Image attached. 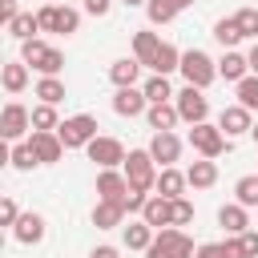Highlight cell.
<instances>
[{
    "label": "cell",
    "instance_id": "obj_27",
    "mask_svg": "<svg viewBox=\"0 0 258 258\" xmlns=\"http://www.w3.org/2000/svg\"><path fill=\"white\" fill-rule=\"evenodd\" d=\"M8 165H12V169H20V173H28V169H36V165H40V157H36V149H32V141H12V153H8Z\"/></svg>",
    "mask_w": 258,
    "mask_h": 258
},
{
    "label": "cell",
    "instance_id": "obj_6",
    "mask_svg": "<svg viewBox=\"0 0 258 258\" xmlns=\"http://www.w3.org/2000/svg\"><path fill=\"white\" fill-rule=\"evenodd\" d=\"M189 145H194L202 157H222V153L230 149V137L222 133V125L198 121V125H189Z\"/></svg>",
    "mask_w": 258,
    "mask_h": 258
},
{
    "label": "cell",
    "instance_id": "obj_40",
    "mask_svg": "<svg viewBox=\"0 0 258 258\" xmlns=\"http://www.w3.org/2000/svg\"><path fill=\"white\" fill-rule=\"evenodd\" d=\"M234 20H238L242 36H254V40H258V8H238Z\"/></svg>",
    "mask_w": 258,
    "mask_h": 258
},
{
    "label": "cell",
    "instance_id": "obj_41",
    "mask_svg": "<svg viewBox=\"0 0 258 258\" xmlns=\"http://www.w3.org/2000/svg\"><path fill=\"white\" fill-rule=\"evenodd\" d=\"M145 202H149V194H145V189H133V185H129V189H125V198H121L125 214H141V210H145Z\"/></svg>",
    "mask_w": 258,
    "mask_h": 258
},
{
    "label": "cell",
    "instance_id": "obj_2",
    "mask_svg": "<svg viewBox=\"0 0 258 258\" xmlns=\"http://www.w3.org/2000/svg\"><path fill=\"white\" fill-rule=\"evenodd\" d=\"M125 177H129V185L133 189H153L157 185V161H153V153L149 149H129V157H125Z\"/></svg>",
    "mask_w": 258,
    "mask_h": 258
},
{
    "label": "cell",
    "instance_id": "obj_51",
    "mask_svg": "<svg viewBox=\"0 0 258 258\" xmlns=\"http://www.w3.org/2000/svg\"><path fill=\"white\" fill-rule=\"evenodd\" d=\"M56 4H64V0H56Z\"/></svg>",
    "mask_w": 258,
    "mask_h": 258
},
{
    "label": "cell",
    "instance_id": "obj_35",
    "mask_svg": "<svg viewBox=\"0 0 258 258\" xmlns=\"http://www.w3.org/2000/svg\"><path fill=\"white\" fill-rule=\"evenodd\" d=\"M36 32H40V20H36L32 12H20V16L8 24V36H16V40H32Z\"/></svg>",
    "mask_w": 258,
    "mask_h": 258
},
{
    "label": "cell",
    "instance_id": "obj_32",
    "mask_svg": "<svg viewBox=\"0 0 258 258\" xmlns=\"http://www.w3.org/2000/svg\"><path fill=\"white\" fill-rule=\"evenodd\" d=\"M194 258H242V250H238V238H226V242H206V246H198Z\"/></svg>",
    "mask_w": 258,
    "mask_h": 258
},
{
    "label": "cell",
    "instance_id": "obj_49",
    "mask_svg": "<svg viewBox=\"0 0 258 258\" xmlns=\"http://www.w3.org/2000/svg\"><path fill=\"white\" fill-rule=\"evenodd\" d=\"M125 4H129V8H137V4H149V0H125Z\"/></svg>",
    "mask_w": 258,
    "mask_h": 258
},
{
    "label": "cell",
    "instance_id": "obj_7",
    "mask_svg": "<svg viewBox=\"0 0 258 258\" xmlns=\"http://www.w3.org/2000/svg\"><path fill=\"white\" fill-rule=\"evenodd\" d=\"M85 153H89V161H97V169H121L125 165V145L117 141V137H105V133H97L89 145H85Z\"/></svg>",
    "mask_w": 258,
    "mask_h": 258
},
{
    "label": "cell",
    "instance_id": "obj_25",
    "mask_svg": "<svg viewBox=\"0 0 258 258\" xmlns=\"http://www.w3.org/2000/svg\"><path fill=\"white\" fill-rule=\"evenodd\" d=\"M185 177H189L194 189H210V185L218 181V161H214V157H202V161H194V165L185 169Z\"/></svg>",
    "mask_w": 258,
    "mask_h": 258
},
{
    "label": "cell",
    "instance_id": "obj_50",
    "mask_svg": "<svg viewBox=\"0 0 258 258\" xmlns=\"http://www.w3.org/2000/svg\"><path fill=\"white\" fill-rule=\"evenodd\" d=\"M189 4H194V0H181V8H189Z\"/></svg>",
    "mask_w": 258,
    "mask_h": 258
},
{
    "label": "cell",
    "instance_id": "obj_28",
    "mask_svg": "<svg viewBox=\"0 0 258 258\" xmlns=\"http://www.w3.org/2000/svg\"><path fill=\"white\" fill-rule=\"evenodd\" d=\"M153 73H161V77H169V73H177L181 69V52L169 44V40H161V48H157V60L149 64Z\"/></svg>",
    "mask_w": 258,
    "mask_h": 258
},
{
    "label": "cell",
    "instance_id": "obj_1",
    "mask_svg": "<svg viewBox=\"0 0 258 258\" xmlns=\"http://www.w3.org/2000/svg\"><path fill=\"white\" fill-rule=\"evenodd\" d=\"M194 254H198V246L181 226H161L145 250V258H194Z\"/></svg>",
    "mask_w": 258,
    "mask_h": 258
},
{
    "label": "cell",
    "instance_id": "obj_13",
    "mask_svg": "<svg viewBox=\"0 0 258 258\" xmlns=\"http://www.w3.org/2000/svg\"><path fill=\"white\" fill-rule=\"evenodd\" d=\"M32 149H36V157H40V165H56L60 157H64V141L56 137V133H48V129H32Z\"/></svg>",
    "mask_w": 258,
    "mask_h": 258
},
{
    "label": "cell",
    "instance_id": "obj_20",
    "mask_svg": "<svg viewBox=\"0 0 258 258\" xmlns=\"http://www.w3.org/2000/svg\"><path fill=\"white\" fill-rule=\"evenodd\" d=\"M145 121H149L153 133H165V129H173V125L181 121V113H177L173 101H161V105H149V109H145Z\"/></svg>",
    "mask_w": 258,
    "mask_h": 258
},
{
    "label": "cell",
    "instance_id": "obj_43",
    "mask_svg": "<svg viewBox=\"0 0 258 258\" xmlns=\"http://www.w3.org/2000/svg\"><path fill=\"white\" fill-rule=\"evenodd\" d=\"M16 218H20L16 202H12V198H4V202H0V226H8V230H12V226H16Z\"/></svg>",
    "mask_w": 258,
    "mask_h": 258
},
{
    "label": "cell",
    "instance_id": "obj_33",
    "mask_svg": "<svg viewBox=\"0 0 258 258\" xmlns=\"http://www.w3.org/2000/svg\"><path fill=\"white\" fill-rule=\"evenodd\" d=\"M141 89H145V97H149V105H161V101H169V97H177V93L169 89V77H161V73H153V77H149V81H145Z\"/></svg>",
    "mask_w": 258,
    "mask_h": 258
},
{
    "label": "cell",
    "instance_id": "obj_39",
    "mask_svg": "<svg viewBox=\"0 0 258 258\" xmlns=\"http://www.w3.org/2000/svg\"><path fill=\"white\" fill-rule=\"evenodd\" d=\"M169 210H173L169 226H189V222H194V202H189V198H173Z\"/></svg>",
    "mask_w": 258,
    "mask_h": 258
},
{
    "label": "cell",
    "instance_id": "obj_29",
    "mask_svg": "<svg viewBox=\"0 0 258 258\" xmlns=\"http://www.w3.org/2000/svg\"><path fill=\"white\" fill-rule=\"evenodd\" d=\"M177 12H181V0H149V4H145L149 24H169Z\"/></svg>",
    "mask_w": 258,
    "mask_h": 258
},
{
    "label": "cell",
    "instance_id": "obj_38",
    "mask_svg": "<svg viewBox=\"0 0 258 258\" xmlns=\"http://www.w3.org/2000/svg\"><path fill=\"white\" fill-rule=\"evenodd\" d=\"M32 69H36L40 77H60V69H64V52L48 44V52H44V56H40V60H36Z\"/></svg>",
    "mask_w": 258,
    "mask_h": 258
},
{
    "label": "cell",
    "instance_id": "obj_36",
    "mask_svg": "<svg viewBox=\"0 0 258 258\" xmlns=\"http://www.w3.org/2000/svg\"><path fill=\"white\" fill-rule=\"evenodd\" d=\"M32 129H48V133H56L60 129V117H56V105H32Z\"/></svg>",
    "mask_w": 258,
    "mask_h": 258
},
{
    "label": "cell",
    "instance_id": "obj_3",
    "mask_svg": "<svg viewBox=\"0 0 258 258\" xmlns=\"http://www.w3.org/2000/svg\"><path fill=\"white\" fill-rule=\"evenodd\" d=\"M36 20H40V32H60V36H73L77 28H81V12L77 8H69V4H44L40 12H36Z\"/></svg>",
    "mask_w": 258,
    "mask_h": 258
},
{
    "label": "cell",
    "instance_id": "obj_10",
    "mask_svg": "<svg viewBox=\"0 0 258 258\" xmlns=\"http://www.w3.org/2000/svg\"><path fill=\"white\" fill-rule=\"evenodd\" d=\"M44 234H48V226H44V218H40L36 210H24V214L16 218V226H12V238H16L20 246H36V242H44Z\"/></svg>",
    "mask_w": 258,
    "mask_h": 258
},
{
    "label": "cell",
    "instance_id": "obj_26",
    "mask_svg": "<svg viewBox=\"0 0 258 258\" xmlns=\"http://www.w3.org/2000/svg\"><path fill=\"white\" fill-rule=\"evenodd\" d=\"M141 218H145V222H149L153 230L169 226V218H173V210H169V198H161V194H149V202H145Z\"/></svg>",
    "mask_w": 258,
    "mask_h": 258
},
{
    "label": "cell",
    "instance_id": "obj_42",
    "mask_svg": "<svg viewBox=\"0 0 258 258\" xmlns=\"http://www.w3.org/2000/svg\"><path fill=\"white\" fill-rule=\"evenodd\" d=\"M238 250H242V258H258V230H242L238 234Z\"/></svg>",
    "mask_w": 258,
    "mask_h": 258
},
{
    "label": "cell",
    "instance_id": "obj_19",
    "mask_svg": "<svg viewBox=\"0 0 258 258\" xmlns=\"http://www.w3.org/2000/svg\"><path fill=\"white\" fill-rule=\"evenodd\" d=\"M141 60L137 56H121V60H113L109 64V81L117 85V89H129V85H137V77H141Z\"/></svg>",
    "mask_w": 258,
    "mask_h": 258
},
{
    "label": "cell",
    "instance_id": "obj_23",
    "mask_svg": "<svg viewBox=\"0 0 258 258\" xmlns=\"http://www.w3.org/2000/svg\"><path fill=\"white\" fill-rule=\"evenodd\" d=\"M157 48H161V36L157 32H149V28H141V32H133V56L149 69L153 60H157Z\"/></svg>",
    "mask_w": 258,
    "mask_h": 258
},
{
    "label": "cell",
    "instance_id": "obj_30",
    "mask_svg": "<svg viewBox=\"0 0 258 258\" xmlns=\"http://www.w3.org/2000/svg\"><path fill=\"white\" fill-rule=\"evenodd\" d=\"M214 40H218L222 48H234V44H242L246 36H242L238 20H234V16H226V20H218V24H214Z\"/></svg>",
    "mask_w": 258,
    "mask_h": 258
},
{
    "label": "cell",
    "instance_id": "obj_14",
    "mask_svg": "<svg viewBox=\"0 0 258 258\" xmlns=\"http://www.w3.org/2000/svg\"><path fill=\"white\" fill-rule=\"evenodd\" d=\"M149 153H153V161H157V165H177V157H181V137H177L173 129H165V133H153V141H149Z\"/></svg>",
    "mask_w": 258,
    "mask_h": 258
},
{
    "label": "cell",
    "instance_id": "obj_18",
    "mask_svg": "<svg viewBox=\"0 0 258 258\" xmlns=\"http://www.w3.org/2000/svg\"><path fill=\"white\" fill-rule=\"evenodd\" d=\"M218 77H226L230 85H238L242 77H250V60H246L238 48H226L222 60H218Z\"/></svg>",
    "mask_w": 258,
    "mask_h": 258
},
{
    "label": "cell",
    "instance_id": "obj_48",
    "mask_svg": "<svg viewBox=\"0 0 258 258\" xmlns=\"http://www.w3.org/2000/svg\"><path fill=\"white\" fill-rule=\"evenodd\" d=\"M250 137H254V145H258V121H254V129H250Z\"/></svg>",
    "mask_w": 258,
    "mask_h": 258
},
{
    "label": "cell",
    "instance_id": "obj_21",
    "mask_svg": "<svg viewBox=\"0 0 258 258\" xmlns=\"http://www.w3.org/2000/svg\"><path fill=\"white\" fill-rule=\"evenodd\" d=\"M93 226H97V230H117V226H125V206L97 198V206H93Z\"/></svg>",
    "mask_w": 258,
    "mask_h": 258
},
{
    "label": "cell",
    "instance_id": "obj_11",
    "mask_svg": "<svg viewBox=\"0 0 258 258\" xmlns=\"http://www.w3.org/2000/svg\"><path fill=\"white\" fill-rule=\"evenodd\" d=\"M145 109H149L145 89L129 85V89H117V93H113V113H117V117H141Z\"/></svg>",
    "mask_w": 258,
    "mask_h": 258
},
{
    "label": "cell",
    "instance_id": "obj_5",
    "mask_svg": "<svg viewBox=\"0 0 258 258\" xmlns=\"http://www.w3.org/2000/svg\"><path fill=\"white\" fill-rule=\"evenodd\" d=\"M56 137L64 141V149H85L93 137H97V117L93 113H77V117H64Z\"/></svg>",
    "mask_w": 258,
    "mask_h": 258
},
{
    "label": "cell",
    "instance_id": "obj_24",
    "mask_svg": "<svg viewBox=\"0 0 258 258\" xmlns=\"http://www.w3.org/2000/svg\"><path fill=\"white\" fill-rule=\"evenodd\" d=\"M153 226L145 222V218H137V222H129V226H121V238H125V246L129 250H149V242H153Z\"/></svg>",
    "mask_w": 258,
    "mask_h": 258
},
{
    "label": "cell",
    "instance_id": "obj_22",
    "mask_svg": "<svg viewBox=\"0 0 258 258\" xmlns=\"http://www.w3.org/2000/svg\"><path fill=\"white\" fill-rule=\"evenodd\" d=\"M0 81H4V93H8V97H20V93L28 89V64H24V60H8V64L0 69Z\"/></svg>",
    "mask_w": 258,
    "mask_h": 258
},
{
    "label": "cell",
    "instance_id": "obj_4",
    "mask_svg": "<svg viewBox=\"0 0 258 258\" xmlns=\"http://www.w3.org/2000/svg\"><path fill=\"white\" fill-rule=\"evenodd\" d=\"M177 73L185 77V85L210 89V85H214V77H218V60H210L202 48H189V52H181V69H177Z\"/></svg>",
    "mask_w": 258,
    "mask_h": 258
},
{
    "label": "cell",
    "instance_id": "obj_44",
    "mask_svg": "<svg viewBox=\"0 0 258 258\" xmlns=\"http://www.w3.org/2000/svg\"><path fill=\"white\" fill-rule=\"evenodd\" d=\"M16 16H20V4H16V0H0V20H4V28H8Z\"/></svg>",
    "mask_w": 258,
    "mask_h": 258
},
{
    "label": "cell",
    "instance_id": "obj_15",
    "mask_svg": "<svg viewBox=\"0 0 258 258\" xmlns=\"http://www.w3.org/2000/svg\"><path fill=\"white\" fill-rule=\"evenodd\" d=\"M125 189H129L125 169H101V173H97V198H101V202H121Z\"/></svg>",
    "mask_w": 258,
    "mask_h": 258
},
{
    "label": "cell",
    "instance_id": "obj_46",
    "mask_svg": "<svg viewBox=\"0 0 258 258\" xmlns=\"http://www.w3.org/2000/svg\"><path fill=\"white\" fill-rule=\"evenodd\" d=\"M89 258H121V250H117V246H93Z\"/></svg>",
    "mask_w": 258,
    "mask_h": 258
},
{
    "label": "cell",
    "instance_id": "obj_17",
    "mask_svg": "<svg viewBox=\"0 0 258 258\" xmlns=\"http://www.w3.org/2000/svg\"><path fill=\"white\" fill-rule=\"evenodd\" d=\"M218 226H222L230 238H238L242 230H250V214H246V206H242V202L222 206V210H218Z\"/></svg>",
    "mask_w": 258,
    "mask_h": 258
},
{
    "label": "cell",
    "instance_id": "obj_31",
    "mask_svg": "<svg viewBox=\"0 0 258 258\" xmlns=\"http://www.w3.org/2000/svg\"><path fill=\"white\" fill-rule=\"evenodd\" d=\"M234 97H238V105H246L250 113H258V73L242 77V81L234 85Z\"/></svg>",
    "mask_w": 258,
    "mask_h": 258
},
{
    "label": "cell",
    "instance_id": "obj_37",
    "mask_svg": "<svg viewBox=\"0 0 258 258\" xmlns=\"http://www.w3.org/2000/svg\"><path fill=\"white\" fill-rule=\"evenodd\" d=\"M234 198L250 210V206H258V173H246V177H238L234 181Z\"/></svg>",
    "mask_w": 258,
    "mask_h": 258
},
{
    "label": "cell",
    "instance_id": "obj_16",
    "mask_svg": "<svg viewBox=\"0 0 258 258\" xmlns=\"http://www.w3.org/2000/svg\"><path fill=\"white\" fill-rule=\"evenodd\" d=\"M185 185H189V177H185L177 165H161V169H157V185H153V189H157L161 198H169V202H173V198H185Z\"/></svg>",
    "mask_w": 258,
    "mask_h": 258
},
{
    "label": "cell",
    "instance_id": "obj_9",
    "mask_svg": "<svg viewBox=\"0 0 258 258\" xmlns=\"http://www.w3.org/2000/svg\"><path fill=\"white\" fill-rule=\"evenodd\" d=\"M28 129H32V109H24L20 101H8L4 113H0V133H4V141H20Z\"/></svg>",
    "mask_w": 258,
    "mask_h": 258
},
{
    "label": "cell",
    "instance_id": "obj_45",
    "mask_svg": "<svg viewBox=\"0 0 258 258\" xmlns=\"http://www.w3.org/2000/svg\"><path fill=\"white\" fill-rule=\"evenodd\" d=\"M109 8H113V0H85V12L89 16H105Z\"/></svg>",
    "mask_w": 258,
    "mask_h": 258
},
{
    "label": "cell",
    "instance_id": "obj_8",
    "mask_svg": "<svg viewBox=\"0 0 258 258\" xmlns=\"http://www.w3.org/2000/svg\"><path fill=\"white\" fill-rule=\"evenodd\" d=\"M173 105H177L181 121H189V125H198V121L210 117V97H206V89H198V85H185V89L173 97Z\"/></svg>",
    "mask_w": 258,
    "mask_h": 258
},
{
    "label": "cell",
    "instance_id": "obj_12",
    "mask_svg": "<svg viewBox=\"0 0 258 258\" xmlns=\"http://www.w3.org/2000/svg\"><path fill=\"white\" fill-rule=\"evenodd\" d=\"M218 125H222V133L234 141V137H242V133H250V129H254V113H250L246 105H226V109H222V117H218Z\"/></svg>",
    "mask_w": 258,
    "mask_h": 258
},
{
    "label": "cell",
    "instance_id": "obj_47",
    "mask_svg": "<svg viewBox=\"0 0 258 258\" xmlns=\"http://www.w3.org/2000/svg\"><path fill=\"white\" fill-rule=\"evenodd\" d=\"M246 60H250V73H258V44H254V48L246 52Z\"/></svg>",
    "mask_w": 258,
    "mask_h": 258
},
{
    "label": "cell",
    "instance_id": "obj_34",
    "mask_svg": "<svg viewBox=\"0 0 258 258\" xmlns=\"http://www.w3.org/2000/svg\"><path fill=\"white\" fill-rule=\"evenodd\" d=\"M36 97H40L44 105H60V101H64V81H60V77H40V81H36Z\"/></svg>",
    "mask_w": 258,
    "mask_h": 258
}]
</instances>
